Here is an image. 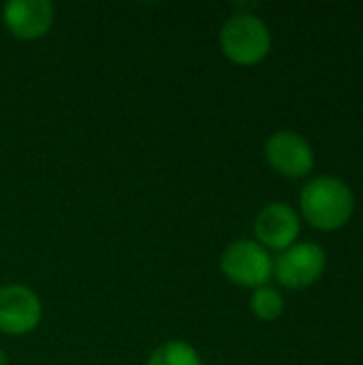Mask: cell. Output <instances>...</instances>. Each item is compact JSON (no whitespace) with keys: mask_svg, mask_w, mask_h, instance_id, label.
Returning <instances> with one entry per match:
<instances>
[{"mask_svg":"<svg viewBox=\"0 0 363 365\" xmlns=\"http://www.w3.org/2000/svg\"><path fill=\"white\" fill-rule=\"evenodd\" d=\"M304 218L321 231H334L349 222L355 210L351 186L336 175H319L310 180L300 195Z\"/></svg>","mask_w":363,"mask_h":365,"instance_id":"1","label":"cell"},{"mask_svg":"<svg viewBox=\"0 0 363 365\" xmlns=\"http://www.w3.org/2000/svg\"><path fill=\"white\" fill-rule=\"evenodd\" d=\"M218 38L223 53L240 66L259 64L272 49V32L267 24L248 11L231 15L223 24Z\"/></svg>","mask_w":363,"mask_h":365,"instance_id":"2","label":"cell"},{"mask_svg":"<svg viewBox=\"0 0 363 365\" xmlns=\"http://www.w3.org/2000/svg\"><path fill=\"white\" fill-rule=\"evenodd\" d=\"M220 269L233 284L259 289L274 276V261L259 242L240 240L223 252Z\"/></svg>","mask_w":363,"mask_h":365,"instance_id":"3","label":"cell"},{"mask_svg":"<svg viewBox=\"0 0 363 365\" xmlns=\"http://www.w3.org/2000/svg\"><path fill=\"white\" fill-rule=\"evenodd\" d=\"M325 263L327 255L323 246L315 242H302L282 250L274 263V274L287 289H306L321 278Z\"/></svg>","mask_w":363,"mask_h":365,"instance_id":"4","label":"cell"},{"mask_svg":"<svg viewBox=\"0 0 363 365\" xmlns=\"http://www.w3.org/2000/svg\"><path fill=\"white\" fill-rule=\"evenodd\" d=\"M43 306L36 293L26 284L0 287V331L6 336H26L41 323Z\"/></svg>","mask_w":363,"mask_h":365,"instance_id":"5","label":"cell"},{"mask_svg":"<svg viewBox=\"0 0 363 365\" xmlns=\"http://www.w3.org/2000/svg\"><path fill=\"white\" fill-rule=\"evenodd\" d=\"M265 158L285 178H304L315 167L310 143L295 130H278L265 143Z\"/></svg>","mask_w":363,"mask_h":365,"instance_id":"6","label":"cell"},{"mask_svg":"<svg viewBox=\"0 0 363 365\" xmlns=\"http://www.w3.org/2000/svg\"><path fill=\"white\" fill-rule=\"evenodd\" d=\"M302 222L300 214L282 201L265 205L255 220V235L259 244L267 250H287L300 237Z\"/></svg>","mask_w":363,"mask_h":365,"instance_id":"7","label":"cell"},{"mask_svg":"<svg viewBox=\"0 0 363 365\" xmlns=\"http://www.w3.org/2000/svg\"><path fill=\"white\" fill-rule=\"evenodd\" d=\"M2 21L15 38H43L53 24V6L47 0H11L2 9Z\"/></svg>","mask_w":363,"mask_h":365,"instance_id":"8","label":"cell"},{"mask_svg":"<svg viewBox=\"0 0 363 365\" xmlns=\"http://www.w3.org/2000/svg\"><path fill=\"white\" fill-rule=\"evenodd\" d=\"M148 365H201V357L188 342L169 340L150 355Z\"/></svg>","mask_w":363,"mask_h":365,"instance_id":"9","label":"cell"},{"mask_svg":"<svg viewBox=\"0 0 363 365\" xmlns=\"http://www.w3.org/2000/svg\"><path fill=\"white\" fill-rule=\"evenodd\" d=\"M250 310L261 321H276L285 310V297L280 295V291H276L267 284L259 287V289H255V293L250 297Z\"/></svg>","mask_w":363,"mask_h":365,"instance_id":"10","label":"cell"},{"mask_svg":"<svg viewBox=\"0 0 363 365\" xmlns=\"http://www.w3.org/2000/svg\"><path fill=\"white\" fill-rule=\"evenodd\" d=\"M0 365H9V359H6V355H4L2 349H0Z\"/></svg>","mask_w":363,"mask_h":365,"instance_id":"11","label":"cell"}]
</instances>
